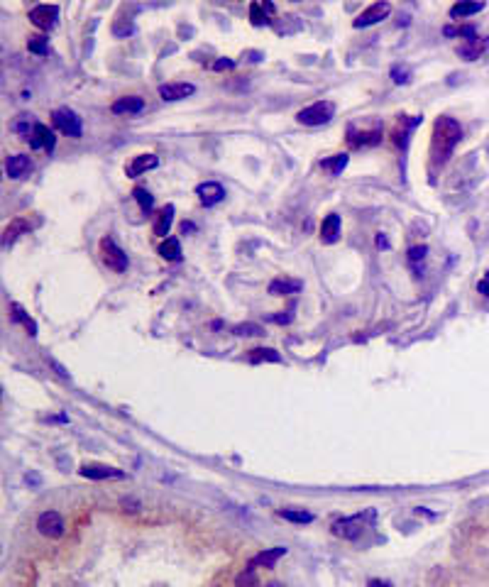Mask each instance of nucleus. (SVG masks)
Returning <instances> with one entry per match:
<instances>
[{
	"label": "nucleus",
	"instance_id": "4c0bfd02",
	"mask_svg": "<svg viewBox=\"0 0 489 587\" xmlns=\"http://www.w3.org/2000/svg\"><path fill=\"white\" fill-rule=\"evenodd\" d=\"M426 252H428L426 245H414V247L409 250V259H411V262H418V259L426 257Z\"/></svg>",
	"mask_w": 489,
	"mask_h": 587
},
{
	"label": "nucleus",
	"instance_id": "2f4dec72",
	"mask_svg": "<svg viewBox=\"0 0 489 587\" xmlns=\"http://www.w3.org/2000/svg\"><path fill=\"white\" fill-rule=\"evenodd\" d=\"M249 360H252V362H259V360L279 362L281 357H279V352H276V350H269V347H267V350H264V347H257V350L249 352Z\"/></svg>",
	"mask_w": 489,
	"mask_h": 587
},
{
	"label": "nucleus",
	"instance_id": "4be33fe9",
	"mask_svg": "<svg viewBox=\"0 0 489 587\" xmlns=\"http://www.w3.org/2000/svg\"><path fill=\"white\" fill-rule=\"evenodd\" d=\"M27 230H30V220H25V218L13 220L8 228H5V233H3V247L13 245L20 237V233H27Z\"/></svg>",
	"mask_w": 489,
	"mask_h": 587
},
{
	"label": "nucleus",
	"instance_id": "a211bd4d",
	"mask_svg": "<svg viewBox=\"0 0 489 587\" xmlns=\"http://www.w3.org/2000/svg\"><path fill=\"white\" fill-rule=\"evenodd\" d=\"M487 49V37H472V40H467L465 45L458 47V54L467 62H475V59H480V54Z\"/></svg>",
	"mask_w": 489,
	"mask_h": 587
},
{
	"label": "nucleus",
	"instance_id": "0eeeda50",
	"mask_svg": "<svg viewBox=\"0 0 489 587\" xmlns=\"http://www.w3.org/2000/svg\"><path fill=\"white\" fill-rule=\"evenodd\" d=\"M389 13H391V5H389V3H374V5H369L367 10H362V13L355 18V23H352V25H355L357 30H360V27L377 25L379 20H384Z\"/></svg>",
	"mask_w": 489,
	"mask_h": 587
},
{
	"label": "nucleus",
	"instance_id": "a19ab883",
	"mask_svg": "<svg viewBox=\"0 0 489 587\" xmlns=\"http://www.w3.org/2000/svg\"><path fill=\"white\" fill-rule=\"evenodd\" d=\"M477 291H480L482 296H487V298H489V281H487V279H482L480 284H477Z\"/></svg>",
	"mask_w": 489,
	"mask_h": 587
},
{
	"label": "nucleus",
	"instance_id": "aec40b11",
	"mask_svg": "<svg viewBox=\"0 0 489 587\" xmlns=\"http://www.w3.org/2000/svg\"><path fill=\"white\" fill-rule=\"evenodd\" d=\"M172 223H174V206H164V208L159 211V216H157V223H154V235H159V237H164L167 240V235H169V228H172Z\"/></svg>",
	"mask_w": 489,
	"mask_h": 587
},
{
	"label": "nucleus",
	"instance_id": "f03ea898",
	"mask_svg": "<svg viewBox=\"0 0 489 587\" xmlns=\"http://www.w3.org/2000/svg\"><path fill=\"white\" fill-rule=\"evenodd\" d=\"M333 116H335V103H330V101H318V103H313V106H308V108H303V111H298L296 121L301 123V125H308V128H316V125L328 123Z\"/></svg>",
	"mask_w": 489,
	"mask_h": 587
},
{
	"label": "nucleus",
	"instance_id": "4468645a",
	"mask_svg": "<svg viewBox=\"0 0 489 587\" xmlns=\"http://www.w3.org/2000/svg\"><path fill=\"white\" fill-rule=\"evenodd\" d=\"M196 91L193 84H186V81H181V84H164L159 86V96L162 101H181V98L191 96Z\"/></svg>",
	"mask_w": 489,
	"mask_h": 587
},
{
	"label": "nucleus",
	"instance_id": "f8f14e48",
	"mask_svg": "<svg viewBox=\"0 0 489 587\" xmlns=\"http://www.w3.org/2000/svg\"><path fill=\"white\" fill-rule=\"evenodd\" d=\"M5 172L10 179H25L32 172V160L27 155H13L5 162Z\"/></svg>",
	"mask_w": 489,
	"mask_h": 587
},
{
	"label": "nucleus",
	"instance_id": "cd10ccee",
	"mask_svg": "<svg viewBox=\"0 0 489 587\" xmlns=\"http://www.w3.org/2000/svg\"><path fill=\"white\" fill-rule=\"evenodd\" d=\"M133 196H135V201H137V203H140V208H142L145 213H150V211L154 208V196H152L150 191H147V189H142V186H135V189H133Z\"/></svg>",
	"mask_w": 489,
	"mask_h": 587
},
{
	"label": "nucleus",
	"instance_id": "ddd939ff",
	"mask_svg": "<svg viewBox=\"0 0 489 587\" xmlns=\"http://www.w3.org/2000/svg\"><path fill=\"white\" fill-rule=\"evenodd\" d=\"M142 108H145V101L140 96H125L113 103L111 111L116 116H135V113H142Z\"/></svg>",
	"mask_w": 489,
	"mask_h": 587
},
{
	"label": "nucleus",
	"instance_id": "1a4fd4ad",
	"mask_svg": "<svg viewBox=\"0 0 489 587\" xmlns=\"http://www.w3.org/2000/svg\"><path fill=\"white\" fill-rule=\"evenodd\" d=\"M333 534L345 538V541H355L362 534V516H350V519H338L333 524Z\"/></svg>",
	"mask_w": 489,
	"mask_h": 587
},
{
	"label": "nucleus",
	"instance_id": "c756f323",
	"mask_svg": "<svg viewBox=\"0 0 489 587\" xmlns=\"http://www.w3.org/2000/svg\"><path fill=\"white\" fill-rule=\"evenodd\" d=\"M267 10H264V5L262 3H252L249 5V20H252V25L254 27H262V25H267L269 23V18H267Z\"/></svg>",
	"mask_w": 489,
	"mask_h": 587
},
{
	"label": "nucleus",
	"instance_id": "39448f33",
	"mask_svg": "<svg viewBox=\"0 0 489 587\" xmlns=\"http://www.w3.org/2000/svg\"><path fill=\"white\" fill-rule=\"evenodd\" d=\"M59 20V8L57 5H35V8L30 10V23L35 27H40V30H52L54 25H57Z\"/></svg>",
	"mask_w": 489,
	"mask_h": 587
},
{
	"label": "nucleus",
	"instance_id": "473e14b6",
	"mask_svg": "<svg viewBox=\"0 0 489 587\" xmlns=\"http://www.w3.org/2000/svg\"><path fill=\"white\" fill-rule=\"evenodd\" d=\"M35 125H37V123H32V116H27V113H23V116H18V121L13 123V130H15V133H23V135H32Z\"/></svg>",
	"mask_w": 489,
	"mask_h": 587
},
{
	"label": "nucleus",
	"instance_id": "58836bf2",
	"mask_svg": "<svg viewBox=\"0 0 489 587\" xmlns=\"http://www.w3.org/2000/svg\"><path fill=\"white\" fill-rule=\"evenodd\" d=\"M232 67H235V62H232V59H218V62L213 64L215 72H225V69H232Z\"/></svg>",
	"mask_w": 489,
	"mask_h": 587
},
{
	"label": "nucleus",
	"instance_id": "f3484780",
	"mask_svg": "<svg viewBox=\"0 0 489 587\" xmlns=\"http://www.w3.org/2000/svg\"><path fill=\"white\" fill-rule=\"evenodd\" d=\"M347 140L352 147H369V145H379L382 142V130L374 128L369 133H355V128L347 130Z\"/></svg>",
	"mask_w": 489,
	"mask_h": 587
},
{
	"label": "nucleus",
	"instance_id": "79ce46f5",
	"mask_svg": "<svg viewBox=\"0 0 489 587\" xmlns=\"http://www.w3.org/2000/svg\"><path fill=\"white\" fill-rule=\"evenodd\" d=\"M377 247H379V250H387V247H389V240L382 235V233H379V235H377Z\"/></svg>",
	"mask_w": 489,
	"mask_h": 587
},
{
	"label": "nucleus",
	"instance_id": "2eb2a0df",
	"mask_svg": "<svg viewBox=\"0 0 489 587\" xmlns=\"http://www.w3.org/2000/svg\"><path fill=\"white\" fill-rule=\"evenodd\" d=\"M81 475L89 477V480H108V477L120 480V477H125V472L116 470V467H108V465H84L81 467Z\"/></svg>",
	"mask_w": 489,
	"mask_h": 587
},
{
	"label": "nucleus",
	"instance_id": "72a5a7b5",
	"mask_svg": "<svg viewBox=\"0 0 489 587\" xmlns=\"http://www.w3.org/2000/svg\"><path fill=\"white\" fill-rule=\"evenodd\" d=\"M443 32L448 37H470V40H472V37H477V30L472 25L470 27H445Z\"/></svg>",
	"mask_w": 489,
	"mask_h": 587
},
{
	"label": "nucleus",
	"instance_id": "b1692460",
	"mask_svg": "<svg viewBox=\"0 0 489 587\" xmlns=\"http://www.w3.org/2000/svg\"><path fill=\"white\" fill-rule=\"evenodd\" d=\"M347 162H350V157H347L345 152H340V155H333V157H328V160H323L320 167H323L325 172L333 174V177H338V174L347 167Z\"/></svg>",
	"mask_w": 489,
	"mask_h": 587
},
{
	"label": "nucleus",
	"instance_id": "37998d69",
	"mask_svg": "<svg viewBox=\"0 0 489 587\" xmlns=\"http://www.w3.org/2000/svg\"><path fill=\"white\" fill-rule=\"evenodd\" d=\"M193 230H196V228L191 225V223H184V225H181V233H184V235H186V233H193Z\"/></svg>",
	"mask_w": 489,
	"mask_h": 587
},
{
	"label": "nucleus",
	"instance_id": "7c9ffc66",
	"mask_svg": "<svg viewBox=\"0 0 489 587\" xmlns=\"http://www.w3.org/2000/svg\"><path fill=\"white\" fill-rule=\"evenodd\" d=\"M27 49H30L32 54H37V57H45V54H49V40L42 35L30 37V40H27Z\"/></svg>",
	"mask_w": 489,
	"mask_h": 587
},
{
	"label": "nucleus",
	"instance_id": "5701e85b",
	"mask_svg": "<svg viewBox=\"0 0 489 587\" xmlns=\"http://www.w3.org/2000/svg\"><path fill=\"white\" fill-rule=\"evenodd\" d=\"M281 556H286V548H281V546H276V548H271V551H262L259 556H254L252 558V565L257 568V565H264V568H271L276 561H279Z\"/></svg>",
	"mask_w": 489,
	"mask_h": 587
},
{
	"label": "nucleus",
	"instance_id": "e433bc0d",
	"mask_svg": "<svg viewBox=\"0 0 489 587\" xmlns=\"http://www.w3.org/2000/svg\"><path fill=\"white\" fill-rule=\"evenodd\" d=\"M135 32V25L130 23V20H118L116 25H113V35L116 37H128Z\"/></svg>",
	"mask_w": 489,
	"mask_h": 587
},
{
	"label": "nucleus",
	"instance_id": "bb28decb",
	"mask_svg": "<svg viewBox=\"0 0 489 587\" xmlns=\"http://www.w3.org/2000/svg\"><path fill=\"white\" fill-rule=\"evenodd\" d=\"M10 311H13V318H15V320H20V323L25 325L27 333H30V335H37V323H35V320H32L30 316H27L25 308L20 306V303H10Z\"/></svg>",
	"mask_w": 489,
	"mask_h": 587
},
{
	"label": "nucleus",
	"instance_id": "a878e982",
	"mask_svg": "<svg viewBox=\"0 0 489 587\" xmlns=\"http://www.w3.org/2000/svg\"><path fill=\"white\" fill-rule=\"evenodd\" d=\"M235 587H259V578H257V568L252 563L242 570L240 575L235 578Z\"/></svg>",
	"mask_w": 489,
	"mask_h": 587
},
{
	"label": "nucleus",
	"instance_id": "ea45409f",
	"mask_svg": "<svg viewBox=\"0 0 489 587\" xmlns=\"http://www.w3.org/2000/svg\"><path fill=\"white\" fill-rule=\"evenodd\" d=\"M47 362H49V365H52L54 369H57V372H59V374H62V377H69V372H67V369H64L62 365H59V362H57V360H54V357H49V355H47Z\"/></svg>",
	"mask_w": 489,
	"mask_h": 587
},
{
	"label": "nucleus",
	"instance_id": "20e7f679",
	"mask_svg": "<svg viewBox=\"0 0 489 587\" xmlns=\"http://www.w3.org/2000/svg\"><path fill=\"white\" fill-rule=\"evenodd\" d=\"M101 257L108 269H113V272L128 269V255L123 252V247H118L113 237H103L101 240Z\"/></svg>",
	"mask_w": 489,
	"mask_h": 587
},
{
	"label": "nucleus",
	"instance_id": "c03bdc74",
	"mask_svg": "<svg viewBox=\"0 0 489 587\" xmlns=\"http://www.w3.org/2000/svg\"><path fill=\"white\" fill-rule=\"evenodd\" d=\"M369 587H389V585L382 583V580H369Z\"/></svg>",
	"mask_w": 489,
	"mask_h": 587
},
{
	"label": "nucleus",
	"instance_id": "c85d7f7f",
	"mask_svg": "<svg viewBox=\"0 0 489 587\" xmlns=\"http://www.w3.org/2000/svg\"><path fill=\"white\" fill-rule=\"evenodd\" d=\"M279 516L281 519H286V521H293V524H311L313 521L311 512H296V509H281Z\"/></svg>",
	"mask_w": 489,
	"mask_h": 587
},
{
	"label": "nucleus",
	"instance_id": "6ab92c4d",
	"mask_svg": "<svg viewBox=\"0 0 489 587\" xmlns=\"http://www.w3.org/2000/svg\"><path fill=\"white\" fill-rule=\"evenodd\" d=\"M301 281L298 279H274L269 284V294L271 296H289V294H296V291H301Z\"/></svg>",
	"mask_w": 489,
	"mask_h": 587
},
{
	"label": "nucleus",
	"instance_id": "f257e3e1",
	"mask_svg": "<svg viewBox=\"0 0 489 587\" xmlns=\"http://www.w3.org/2000/svg\"><path fill=\"white\" fill-rule=\"evenodd\" d=\"M460 138H463V128H460L458 121L445 118V116L438 118L436 125H433V145H431L433 160L436 162L448 160V155L455 150V145L460 142Z\"/></svg>",
	"mask_w": 489,
	"mask_h": 587
},
{
	"label": "nucleus",
	"instance_id": "6e6552de",
	"mask_svg": "<svg viewBox=\"0 0 489 587\" xmlns=\"http://www.w3.org/2000/svg\"><path fill=\"white\" fill-rule=\"evenodd\" d=\"M196 196H198L203 206H215L225 199V189L218 181H203L196 186Z\"/></svg>",
	"mask_w": 489,
	"mask_h": 587
},
{
	"label": "nucleus",
	"instance_id": "423d86ee",
	"mask_svg": "<svg viewBox=\"0 0 489 587\" xmlns=\"http://www.w3.org/2000/svg\"><path fill=\"white\" fill-rule=\"evenodd\" d=\"M64 519H62V514L59 512H45V514H40V519H37V531H40L42 536H47V538H59L64 534Z\"/></svg>",
	"mask_w": 489,
	"mask_h": 587
},
{
	"label": "nucleus",
	"instance_id": "f704fd0d",
	"mask_svg": "<svg viewBox=\"0 0 489 587\" xmlns=\"http://www.w3.org/2000/svg\"><path fill=\"white\" fill-rule=\"evenodd\" d=\"M391 79H394V84H409L411 69L409 67H399V64H396V67L391 69Z\"/></svg>",
	"mask_w": 489,
	"mask_h": 587
},
{
	"label": "nucleus",
	"instance_id": "c9c22d12",
	"mask_svg": "<svg viewBox=\"0 0 489 587\" xmlns=\"http://www.w3.org/2000/svg\"><path fill=\"white\" fill-rule=\"evenodd\" d=\"M232 333H235V335H262L264 330L259 328L257 323H242V325H235V328H232Z\"/></svg>",
	"mask_w": 489,
	"mask_h": 587
},
{
	"label": "nucleus",
	"instance_id": "393cba45",
	"mask_svg": "<svg viewBox=\"0 0 489 587\" xmlns=\"http://www.w3.org/2000/svg\"><path fill=\"white\" fill-rule=\"evenodd\" d=\"M480 10H485V3H455L450 8V18H470Z\"/></svg>",
	"mask_w": 489,
	"mask_h": 587
},
{
	"label": "nucleus",
	"instance_id": "a18cd8bd",
	"mask_svg": "<svg viewBox=\"0 0 489 587\" xmlns=\"http://www.w3.org/2000/svg\"><path fill=\"white\" fill-rule=\"evenodd\" d=\"M269 587H281V585H279V583H271Z\"/></svg>",
	"mask_w": 489,
	"mask_h": 587
},
{
	"label": "nucleus",
	"instance_id": "7ed1b4c3",
	"mask_svg": "<svg viewBox=\"0 0 489 587\" xmlns=\"http://www.w3.org/2000/svg\"><path fill=\"white\" fill-rule=\"evenodd\" d=\"M52 123L59 133L69 135V138H81L84 135V123H81L79 113H74L72 108H57L52 113Z\"/></svg>",
	"mask_w": 489,
	"mask_h": 587
},
{
	"label": "nucleus",
	"instance_id": "9b49d317",
	"mask_svg": "<svg viewBox=\"0 0 489 587\" xmlns=\"http://www.w3.org/2000/svg\"><path fill=\"white\" fill-rule=\"evenodd\" d=\"M30 145H32V150H47V152H52L54 145H57V140H54V133L47 128V125L37 123L35 130H32V135H30Z\"/></svg>",
	"mask_w": 489,
	"mask_h": 587
},
{
	"label": "nucleus",
	"instance_id": "49530a36",
	"mask_svg": "<svg viewBox=\"0 0 489 587\" xmlns=\"http://www.w3.org/2000/svg\"><path fill=\"white\" fill-rule=\"evenodd\" d=\"M487 281H489V272H487Z\"/></svg>",
	"mask_w": 489,
	"mask_h": 587
},
{
	"label": "nucleus",
	"instance_id": "9d476101",
	"mask_svg": "<svg viewBox=\"0 0 489 587\" xmlns=\"http://www.w3.org/2000/svg\"><path fill=\"white\" fill-rule=\"evenodd\" d=\"M157 167H159V157L157 155H137V157H133V162H130L128 167H125V174H128L130 179H135L150 169H157Z\"/></svg>",
	"mask_w": 489,
	"mask_h": 587
},
{
	"label": "nucleus",
	"instance_id": "dca6fc26",
	"mask_svg": "<svg viewBox=\"0 0 489 587\" xmlns=\"http://www.w3.org/2000/svg\"><path fill=\"white\" fill-rule=\"evenodd\" d=\"M338 235H340V216L338 213L325 216L323 223H320V240L325 245H333L338 240Z\"/></svg>",
	"mask_w": 489,
	"mask_h": 587
},
{
	"label": "nucleus",
	"instance_id": "412c9836",
	"mask_svg": "<svg viewBox=\"0 0 489 587\" xmlns=\"http://www.w3.org/2000/svg\"><path fill=\"white\" fill-rule=\"evenodd\" d=\"M159 257L167 259V262H179L181 259V242L176 237H167L159 245Z\"/></svg>",
	"mask_w": 489,
	"mask_h": 587
}]
</instances>
